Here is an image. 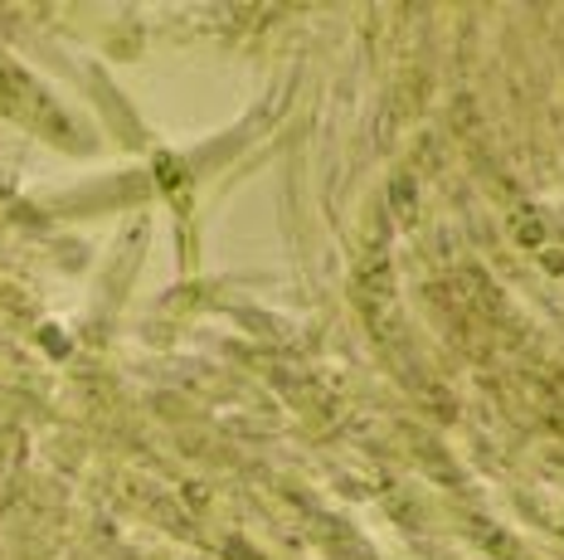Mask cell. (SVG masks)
<instances>
[{
	"label": "cell",
	"instance_id": "1",
	"mask_svg": "<svg viewBox=\"0 0 564 560\" xmlns=\"http://www.w3.org/2000/svg\"><path fill=\"white\" fill-rule=\"evenodd\" d=\"M356 302L375 326H384V317L394 312V273H390L384 249H370L366 263L356 268Z\"/></svg>",
	"mask_w": 564,
	"mask_h": 560
},
{
	"label": "cell",
	"instance_id": "3",
	"mask_svg": "<svg viewBox=\"0 0 564 560\" xmlns=\"http://www.w3.org/2000/svg\"><path fill=\"white\" fill-rule=\"evenodd\" d=\"M229 560H263L253 551V546H243V541H229Z\"/></svg>",
	"mask_w": 564,
	"mask_h": 560
},
{
	"label": "cell",
	"instance_id": "2",
	"mask_svg": "<svg viewBox=\"0 0 564 560\" xmlns=\"http://www.w3.org/2000/svg\"><path fill=\"white\" fill-rule=\"evenodd\" d=\"M516 229H521L525 249H540V239H545V235H540V225H535V219H516Z\"/></svg>",
	"mask_w": 564,
	"mask_h": 560
}]
</instances>
